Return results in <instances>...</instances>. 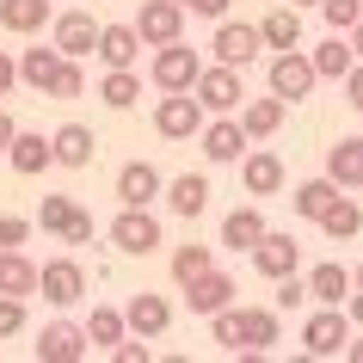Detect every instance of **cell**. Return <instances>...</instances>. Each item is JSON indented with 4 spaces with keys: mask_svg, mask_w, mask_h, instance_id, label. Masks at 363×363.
<instances>
[{
    "mask_svg": "<svg viewBox=\"0 0 363 363\" xmlns=\"http://www.w3.org/2000/svg\"><path fill=\"white\" fill-rule=\"evenodd\" d=\"M62 240H68V247H86V240H93V216L80 210L74 222H68V234H62Z\"/></svg>",
    "mask_w": 363,
    "mask_h": 363,
    "instance_id": "cell-46",
    "label": "cell"
},
{
    "mask_svg": "<svg viewBox=\"0 0 363 363\" xmlns=\"http://www.w3.org/2000/svg\"><path fill=\"white\" fill-rule=\"evenodd\" d=\"M99 99H105L111 111H135V99H142V74H135V68H105Z\"/></svg>",
    "mask_w": 363,
    "mask_h": 363,
    "instance_id": "cell-32",
    "label": "cell"
},
{
    "mask_svg": "<svg viewBox=\"0 0 363 363\" xmlns=\"http://www.w3.org/2000/svg\"><path fill=\"white\" fill-rule=\"evenodd\" d=\"M284 117H289V99L265 93V99H247V105H240V130H247L252 142H265V135L284 130Z\"/></svg>",
    "mask_w": 363,
    "mask_h": 363,
    "instance_id": "cell-23",
    "label": "cell"
},
{
    "mask_svg": "<svg viewBox=\"0 0 363 363\" xmlns=\"http://www.w3.org/2000/svg\"><path fill=\"white\" fill-rule=\"evenodd\" d=\"M210 265H216V247H197V240H191V247H172V284H179V289L191 284V277H203Z\"/></svg>",
    "mask_w": 363,
    "mask_h": 363,
    "instance_id": "cell-36",
    "label": "cell"
},
{
    "mask_svg": "<svg viewBox=\"0 0 363 363\" xmlns=\"http://www.w3.org/2000/svg\"><path fill=\"white\" fill-rule=\"evenodd\" d=\"M277 339H284L277 308H240V351H271Z\"/></svg>",
    "mask_w": 363,
    "mask_h": 363,
    "instance_id": "cell-24",
    "label": "cell"
},
{
    "mask_svg": "<svg viewBox=\"0 0 363 363\" xmlns=\"http://www.w3.org/2000/svg\"><path fill=\"white\" fill-rule=\"evenodd\" d=\"M228 6H234V0H191L197 19H228Z\"/></svg>",
    "mask_w": 363,
    "mask_h": 363,
    "instance_id": "cell-47",
    "label": "cell"
},
{
    "mask_svg": "<svg viewBox=\"0 0 363 363\" xmlns=\"http://www.w3.org/2000/svg\"><path fill=\"white\" fill-rule=\"evenodd\" d=\"M191 93L203 99V111H210V117H228V111H240V105H247L240 68H228V62H210V68L197 74V86H191Z\"/></svg>",
    "mask_w": 363,
    "mask_h": 363,
    "instance_id": "cell-7",
    "label": "cell"
},
{
    "mask_svg": "<svg viewBox=\"0 0 363 363\" xmlns=\"http://www.w3.org/2000/svg\"><path fill=\"white\" fill-rule=\"evenodd\" d=\"M326 172H333L339 185H357L363 191V135H339V142L326 148Z\"/></svg>",
    "mask_w": 363,
    "mask_h": 363,
    "instance_id": "cell-30",
    "label": "cell"
},
{
    "mask_svg": "<svg viewBox=\"0 0 363 363\" xmlns=\"http://www.w3.org/2000/svg\"><path fill=\"white\" fill-rule=\"evenodd\" d=\"M6 167L19 172V179H38L43 167H56V142L38 135V130H19V135H13V148H6Z\"/></svg>",
    "mask_w": 363,
    "mask_h": 363,
    "instance_id": "cell-16",
    "label": "cell"
},
{
    "mask_svg": "<svg viewBox=\"0 0 363 363\" xmlns=\"http://www.w3.org/2000/svg\"><path fill=\"white\" fill-rule=\"evenodd\" d=\"M25 333V296H0V339Z\"/></svg>",
    "mask_w": 363,
    "mask_h": 363,
    "instance_id": "cell-42",
    "label": "cell"
},
{
    "mask_svg": "<svg viewBox=\"0 0 363 363\" xmlns=\"http://www.w3.org/2000/svg\"><path fill=\"white\" fill-rule=\"evenodd\" d=\"M38 296H43L50 308L86 302V271H80V259H50V265H43V277H38Z\"/></svg>",
    "mask_w": 363,
    "mask_h": 363,
    "instance_id": "cell-12",
    "label": "cell"
},
{
    "mask_svg": "<svg viewBox=\"0 0 363 363\" xmlns=\"http://www.w3.org/2000/svg\"><path fill=\"white\" fill-rule=\"evenodd\" d=\"M314 228H320L326 240H357V234H363V203H357V197H339Z\"/></svg>",
    "mask_w": 363,
    "mask_h": 363,
    "instance_id": "cell-33",
    "label": "cell"
},
{
    "mask_svg": "<svg viewBox=\"0 0 363 363\" xmlns=\"http://www.w3.org/2000/svg\"><path fill=\"white\" fill-rule=\"evenodd\" d=\"M259 31H265V50H302V6H271Z\"/></svg>",
    "mask_w": 363,
    "mask_h": 363,
    "instance_id": "cell-29",
    "label": "cell"
},
{
    "mask_svg": "<svg viewBox=\"0 0 363 363\" xmlns=\"http://www.w3.org/2000/svg\"><path fill=\"white\" fill-rule=\"evenodd\" d=\"M289 6H320V0H289Z\"/></svg>",
    "mask_w": 363,
    "mask_h": 363,
    "instance_id": "cell-53",
    "label": "cell"
},
{
    "mask_svg": "<svg viewBox=\"0 0 363 363\" xmlns=\"http://www.w3.org/2000/svg\"><path fill=\"white\" fill-rule=\"evenodd\" d=\"M111 247L123 252V259H148V252H160V247H167V240H160V216L123 203L117 222H111Z\"/></svg>",
    "mask_w": 363,
    "mask_h": 363,
    "instance_id": "cell-3",
    "label": "cell"
},
{
    "mask_svg": "<svg viewBox=\"0 0 363 363\" xmlns=\"http://www.w3.org/2000/svg\"><path fill=\"white\" fill-rule=\"evenodd\" d=\"M123 320H130V333H142V339H160V333L172 326V302L142 289V296H130V302H123Z\"/></svg>",
    "mask_w": 363,
    "mask_h": 363,
    "instance_id": "cell-19",
    "label": "cell"
},
{
    "mask_svg": "<svg viewBox=\"0 0 363 363\" xmlns=\"http://www.w3.org/2000/svg\"><path fill=\"white\" fill-rule=\"evenodd\" d=\"M203 123H210V111H203L197 93H167L154 105V130L167 142H191V135H203Z\"/></svg>",
    "mask_w": 363,
    "mask_h": 363,
    "instance_id": "cell-5",
    "label": "cell"
},
{
    "mask_svg": "<svg viewBox=\"0 0 363 363\" xmlns=\"http://www.w3.org/2000/svg\"><path fill=\"white\" fill-rule=\"evenodd\" d=\"M197 142H203V160H210V167H240V154L252 148V135L240 130V111H228V117H210Z\"/></svg>",
    "mask_w": 363,
    "mask_h": 363,
    "instance_id": "cell-8",
    "label": "cell"
},
{
    "mask_svg": "<svg viewBox=\"0 0 363 363\" xmlns=\"http://www.w3.org/2000/svg\"><path fill=\"white\" fill-rule=\"evenodd\" d=\"M86 339H93V351H111V345H123V339H130L123 308H93V314H86Z\"/></svg>",
    "mask_w": 363,
    "mask_h": 363,
    "instance_id": "cell-34",
    "label": "cell"
},
{
    "mask_svg": "<svg viewBox=\"0 0 363 363\" xmlns=\"http://www.w3.org/2000/svg\"><path fill=\"white\" fill-rule=\"evenodd\" d=\"M86 351H93V339H86V326H74V320H56V326L38 333V363H80Z\"/></svg>",
    "mask_w": 363,
    "mask_h": 363,
    "instance_id": "cell-13",
    "label": "cell"
},
{
    "mask_svg": "<svg viewBox=\"0 0 363 363\" xmlns=\"http://www.w3.org/2000/svg\"><path fill=\"white\" fill-rule=\"evenodd\" d=\"M339 86H345V105H357V111H363V56H357V68H351Z\"/></svg>",
    "mask_w": 363,
    "mask_h": 363,
    "instance_id": "cell-45",
    "label": "cell"
},
{
    "mask_svg": "<svg viewBox=\"0 0 363 363\" xmlns=\"http://www.w3.org/2000/svg\"><path fill=\"white\" fill-rule=\"evenodd\" d=\"M154 197H167V179H160L148 160H130V167L117 172V203H135V210H148Z\"/></svg>",
    "mask_w": 363,
    "mask_h": 363,
    "instance_id": "cell-18",
    "label": "cell"
},
{
    "mask_svg": "<svg viewBox=\"0 0 363 363\" xmlns=\"http://www.w3.org/2000/svg\"><path fill=\"white\" fill-rule=\"evenodd\" d=\"M80 216V203L74 197H43V210H38V228L43 234H68V222Z\"/></svg>",
    "mask_w": 363,
    "mask_h": 363,
    "instance_id": "cell-37",
    "label": "cell"
},
{
    "mask_svg": "<svg viewBox=\"0 0 363 363\" xmlns=\"http://www.w3.org/2000/svg\"><path fill=\"white\" fill-rule=\"evenodd\" d=\"M210 339L222 345V351H240V308H222V314H210Z\"/></svg>",
    "mask_w": 363,
    "mask_h": 363,
    "instance_id": "cell-40",
    "label": "cell"
},
{
    "mask_svg": "<svg viewBox=\"0 0 363 363\" xmlns=\"http://www.w3.org/2000/svg\"><path fill=\"white\" fill-rule=\"evenodd\" d=\"M345 314H351V326H363V289H351V302H345Z\"/></svg>",
    "mask_w": 363,
    "mask_h": 363,
    "instance_id": "cell-50",
    "label": "cell"
},
{
    "mask_svg": "<svg viewBox=\"0 0 363 363\" xmlns=\"http://www.w3.org/2000/svg\"><path fill=\"white\" fill-rule=\"evenodd\" d=\"M265 80H271V93H277V99L302 105V99L320 86V68H314V56H302V50H271Z\"/></svg>",
    "mask_w": 363,
    "mask_h": 363,
    "instance_id": "cell-2",
    "label": "cell"
},
{
    "mask_svg": "<svg viewBox=\"0 0 363 363\" xmlns=\"http://www.w3.org/2000/svg\"><path fill=\"white\" fill-rule=\"evenodd\" d=\"M43 265H31L19 247H0V296H38Z\"/></svg>",
    "mask_w": 363,
    "mask_h": 363,
    "instance_id": "cell-27",
    "label": "cell"
},
{
    "mask_svg": "<svg viewBox=\"0 0 363 363\" xmlns=\"http://www.w3.org/2000/svg\"><path fill=\"white\" fill-rule=\"evenodd\" d=\"M320 19L333 31H357L363 25V0H320Z\"/></svg>",
    "mask_w": 363,
    "mask_h": 363,
    "instance_id": "cell-39",
    "label": "cell"
},
{
    "mask_svg": "<svg viewBox=\"0 0 363 363\" xmlns=\"http://www.w3.org/2000/svg\"><path fill=\"white\" fill-rule=\"evenodd\" d=\"M351 50H357V56H363V25H357V31H351Z\"/></svg>",
    "mask_w": 363,
    "mask_h": 363,
    "instance_id": "cell-52",
    "label": "cell"
},
{
    "mask_svg": "<svg viewBox=\"0 0 363 363\" xmlns=\"http://www.w3.org/2000/svg\"><path fill=\"white\" fill-rule=\"evenodd\" d=\"M50 142H56V167H68V172H86L93 154H99V135L86 130V123H62Z\"/></svg>",
    "mask_w": 363,
    "mask_h": 363,
    "instance_id": "cell-20",
    "label": "cell"
},
{
    "mask_svg": "<svg viewBox=\"0 0 363 363\" xmlns=\"http://www.w3.org/2000/svg\"><path fill=\"white\" fill-rule=\"evenodd\" d=\"M357 289H363V265H357Z\"/></svg>",
    "mask_w": 363,
    "mask_h": 363,
    "instance_id": "cell-54",
    "label": "cell"
},
{
    "mask_svg": "<svg viewBox=\"0 0 363 363\" xmlns=\"http://www.w3.org/2000/svg\"><path fill=\"white\" fill-rule=\"evenodd\" d=\"M351 289H357V271H345L339 259H326V265L308 271V296H314L320 308H345V302H351Z\"/></svg>",
    "mask_w": 363,
    "mask_h": 363,
    "instance_id": "cell-17",
    "label": "cell"
},
{
    "mask_svg": "<svg viewBox=\"0 0 363 363\" xmlns=\"http://www.w3.org/2000/svg\"><path fill=\"white\" fill-rule=\"evenodd\" d=\"M345 357H351V363H363V339H351V345H345Z\"/></svg>",
    "mask_w": 363,
    "mask_h": 363,
    "instance_id": "cell-51",
    "label": "cell"
},
{
    "mask_svg": "<svg viewBox=\"0 0 363 363\" xmlns=\"http://www.w3.org/2000/svg\"><path fill=\"white\" fill-rule=\"evenodd\" d=\"M13 80H19V56H6V50H0V99L13 93Z\"/></svg>",
    "mask_w": 363,
    "mask_h": 363,
    "instance_id": "cell-48",
    "label": "cell"
},
{
    "mask_svg": "<svg viewBox=\"0 0 363 363\" xmlns=\"http://www.w3.org/2000/svg\"><path fill=\"white\" fill-rule=\"evenodd\" d=\"M314 296H308V277H277V314H296V308H308Z\"/></svg>",
    "mask_w": 363,
    "mask_h": 363,
    "instance_id": "cell-41",
    "label": "cell"
},
{
    "mask_svg": "<svg viewBox=\"0 0 363 363\" xmlns=\"http://www.w3.org/2000/svg\"><path fill=\"white\" fill-rule=\"evenodd\" d=\"M284 160H277V154L271 148H247L240 154V185H247V197H277L284 191Z\"/></svg>",
    "mask_w": 363,
    "mask_h": 363,
    "instance_id": "cell-14",
    "label": "cell"
},
{
    "mask_svg": "<svg viewBox=\"0 0 363 363\" xmlns=\"http://www.w3.org/2000/svg\"><path fill=\"white\" fill-rule=\"evenodd\" d=\"M185 6H191V0H185Z\"/></svg>",
    "mask_w": 363,
    "mask_h": 363,
    "instance_id": "cell-55",
    "label": "cell"
},
{
    "mask_svg": "<svg viewBox=\"0 0 363 363\" xmlns=\"http://www.w3.org/2000/svg\"><path fill=\"white\" fill-rule=\"evenodd\" d=\"M167 210L185 216V222H197V216L210 210V179H203V172H179V179H167Z\"/></svg>",
    "mask_w": 363,
    "mask_h": 363,
    "instance_id": "cell-21",
    "label": "cell"
},
{
    "mask_svg": "<svg viewBox=\"0 0 363 363\" xmlns=\"http://www.w3.org/2000/svg\"><path fill=\"white\" fill-rule=\"evenodd\" d=\"M345 345H351V314L314 302V314L302 320V351L308 357H345Z\"/></svg>",
    "mask_w": 363,
    "mask_h": 363,
    "instance_id": "cell-4",
    "label": "cell"
},
{
    "mask_svg": "<svg viewBox=\"0 0 363 363\" xmlns=\"http://www.w3.org/2000/svg\"><path fill=\"white\" fill-rule=\"evenodd\" d=\"M216 62H228V68H252L259 50H265V31L259 25H234V19H216Z\"/></svg>",
    "mask_w": 363,
    "mask_h": 363,
    "instance_id": "cell-10",
    "label": "cell"
},
{
    "mask_svg": "<svg viewBox=\"0 0 363 363\" xmlns=\"http://www.w3.org/2000/svg\"><path fill=\"white\" fill-rule=\"evenodd\" d=\"M86 93V74H80V56H62L56 80H50V99H80Z\"/></svg>",
    "mask_w": 363,
    "mask_h": 363,
    "instance_id": "cell-38",
    "label": "cell"
},
{
    "mask_svg": "<svg viewBox=\"0 0 363 363\" xmlns=\"http://www.w3.org/2000/svg\"><path fill=\"white\" fill-rule=\"evenodd\" d=\"M314 68H320V80H345L351 68H357V50H351V31H333V38L314 50Z\"/></svg>",
    "mask_w": 363,
    "mask_h": 363,
    "instance_id": "cell-31",
    "label": "cell"
},
{
    "mask_svg": "<svg viewBox=\"0 0 363 363\" xmlns=\"http://www.w3.org/2000/svg\"><path fill=\"white\" fill-rule=\"evenodd\" d=\"M339 179H333V172H326V179H308V185H296V197H289V210L302 216V222H320L326 210H333V203H339Z\"/></svg>",
    "mask_w": 363,
    "mask_h": 363,
    "instance_id": "cell-26",
    "label": "cell"
},
{
    "mask_svg": "<svg viewBox=\"0 0 363 363\" xmlns=\"http://www.w3.org/2000/svg\"><path fill=\"white\" fill-rule=\"evenodd\" d=\"M50 19H56L50 0H0V31H13V38H31V31H43Z\"/></svg>",
    "mask_w": 363,
    "mask_h": 363,
    "instance_id": "cell-28",
    "label": "cell"
},
{
    "mask_svg": "<svg viewBox=\"0 0 363 363\" xmlns=\"http://www.w3.org/2000/svg\"><path fill=\"white\" fill-rule=\"evenodd\" d=\"M259 240H265V216L252 210V203H240V210L222 216V247L228 252H252Z\"/></svg>",
    "mask_w": 363,
    "mask_h": 363,
    "instance_id": "cell-25",
    "label": "cell"
},
{
    "mask_svg": "<svg viewBox=\"0 0 363 363\" xmlns=\"http://www.w3.org/2000/svg\"><path fill=\"white\" fill-rule=\"evenodd\" d=\"M203 68H210V62H203V56L191 50V43L179 38V43H160V50H154V68H148V80L160 86V93H191Z\"/></svg>",
    "mask_w": 363,
    "mask_h": 363,
    "instance_id": "cell-1",
    "label": "cell"
},
{
    "mask_svg": "<svg viewBox=\"0 0 363 363\" xmlns=\"http://www.w3.org/2000/svg\"><path fill=\"white\" fill-rule=\"evenodd\" d=\"M185 308H191V314H203V320H210V314H222V308H234V277L210 265L203 277H191V284H185Z\"/></svg>",
    "mask_w": 363,
    "mask_h": 363,
    "instance_id": "cell-15",
    "label": "cell"
},
{
    "mask_svg": "<svg viewBox=\"0 0 363 363\" xmlns=\"http://www.w3.org/2000/svg\"><path fill=\"white\" fill-rule=\"evenodd\" d=\"M247 259H252L259 277L277 284V277H296V271H302V240H296V234H271V228H265V240H259Z\"/></svg>",
    "mask_w": 363,
    "mask_h": 363,
    "instance_id": "cell-9",
    "label": "cell"
},
{
    "mask_svg": "<svg viewBox=\"0 0 363 363\" xmlns=\"http://www.w3.org/2000/svg\"><path fill=\"white\" fill-rule=\"evenodd\" d=\"M99 31H105V25L93 19V13H56V19H50V43H56L62 56H99Z\"/></svg>",
    "mask_w": 363,
    "mask_h": 363,
    "instance_id": "cell-11",
    "label": "cell"
},
{
    "mask_svg": "<svg viewBox=\"0 0 363 363\" xmlns=\"http://www.w3.org/2000/svg\"><path fill=\"white\" fill-rule=\"evenodd\" d=\"M56 68H62V50H56V43H50V50H25V56H19V80L31 86V93H50Z\"/></svg>",
    "mask_w": 363,
    "mask_h": 363,
    "instance_id": "cell-35",
    "label": "cell"
},
{
    "mask_svg": "<svg viewBox=\"0 0 363 363\" xmlns=\"http://www.w3.org/2000/svg\"><path fill=\"white\" fill-rule=\"evenodd\" d=\"M31 240V222L25 216H0V247H25Z\"/></svg>",
    "mask_w": 363,
    "mask_h": 363,
    "instance_id": "cell-43",
    "label": "cell"
},
{
    "mask_svg": "<svg viewBox=\"0 0 363 363\" xmlns=\"http://www.w3.org/2000/svg\"><path fill=\"white\" fill-rule=\"evenodd\" d=\"M142 50H148V43H142L135 25H105V31H99V62H105V68H135Z\"/></svg>",
    "mask_w": 363,
    "mask_h": 363,
    "instance_id": "cell-22",
    "label": "cell"
},
{
    "mask_svg": "<svg viewBox=\"0 0 363 363\" xmlns=\"http://www.w3.org/2000/svg\"><path fill=\"white\" fill-rule=\"evenodd\" d=\"M111 357H117V363H148L154 351H148V339H142V333H135V339H123V345H111Z\"/></svg>",
    "mask_w": 363,
    "mask_h": 363,
    "instance_id": "cell-44",
    "label": "cell"
},
{
    "mask_svg": "<svg viewBox=\"0 0 363 363\" xmlns=\"http://www.w3.org/2000/svg\"><path fill=\"white\" fill-rule=\"evenodd\" d=\"M185 13H191L185 0H142L130 25L142 31L148 50H160V43H179V38H185Z\"/></svg>",
    "mask_w": 363,
    "mask_h": 363,
    "instance_id": "cell-6",
    "label": "cell"
},
{
    "mask_svg": "<svg viewBox=\"0 0 363 363\" xmlns=\"http://www.w3.org/2000/svg\"><path fill=\"white\" fill-rule=\"evenodd\" d=\"M13 135H19V123H13V111L0 105V160H6V148H13Z\"/></svg>",
    "mask_w": 363,
    "mask_h": 363,
    "instance_id": "cell-49",
    "label": "cell"
}]
</instances>
